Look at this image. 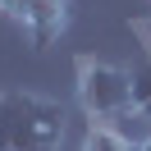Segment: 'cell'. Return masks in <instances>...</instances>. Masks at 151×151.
Returning <instances> with one entry per match:
<instances>
[{
  "mask_svg": "<svg viewBox=\"0 0 151 151\" xmlns=\"http://www.w3.org/2000/svg\"><path fill=\"white\" fill-rule=\"evenodd\" d=\"M137 151H151V133H147V137H142V142H137Z\"/></svg>",
  "mask_w": 151,
  "mask_h": 151,
  "instance_id": "obj_6",
  "label": "cell"
},
{
  "mask_svg": "<svg viewBox=\"0 0 151 151\" xmlns=\"http://www.w3.org/2000/svg\"><path fill=\"white\" fill-rule=\"evenodd\" d=\"M73 73H78V105L92 114V124H110V119L133 114V73L128 69L78 55Z\"/></svg>",
  "mask_w": 151,
  "mask_h": 151,
  "instance_id": "obj_2",
  "label": "cell"
},
{
  "mask_svg": "<svg viewBox=\"0 0 151 151\" xmlns=\"http://www.w3.org/2000/svg\"><path fill=\"white\" fill-rule=\"evenodd\" d=\"M0 9L9 14L14 23H23V19H28V9H32V0H0Z\"/></svg>",
  "mask_w": 151,
  "mask_h": 151,
  "instance_id": "obj_5",
  "label": "cell"
},
{
  "mask_svg": "<svg viewBox=\"0 0 151 151\" xmlns=\"http://www.w3.org/2000/svg\"><path fill=\"white\" fill-rule=\"evenodd\" d=\"M64 105L37 92H0V151H60Z\"/></svg>",
  "mask_w": 151,
  "mask_h": 151,
  "instance_id": "obj_1",
  "label": "cell"
},
{
  "mask_svg": "<svg viewBox=\"0 0 151 151\" xmlns=\"http://www.w3.org/2000/svg\"><path fill=\"white\" fill-rule=\"evenodd\" d=\"M83 151H137V147H133L114 124H92V128L83 133Z\"/></svg>",
  "mask_w": 151,
  "mask_h": 151,
  "instance_id": "obj_4",
  "label": "cell"
},
{
  "mask_svg": "<svg viewBox=\"0 0 151 151\" xmlns=\"http://www.w3.org/2000/svg\"><path fill=\"white\" fill-rule=\"evenodd\" d=\"M69 14H73V5H69V0H32L28 19H23L32 46L46 50L50 41H60V37H64V28H69Z\"/></svg>",
  "mask_w": 151,
  "mask_h": 151,
  "instance_id": "obj_3",
  "label": "cell"
}]
</instances>
